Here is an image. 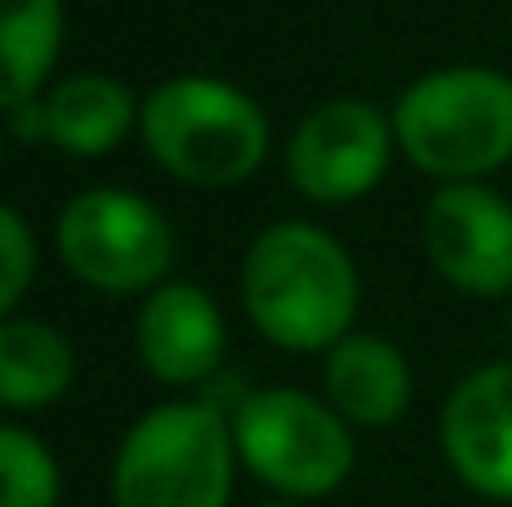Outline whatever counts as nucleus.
Segmentation results:
<instances>
[{"mask_svg": "<svg viewBox=\"0 0 512 507\" xmlns=\"http://www.w3.org/2000/svg\"><path fill=\"white\" fill-rule=\"evenodd\" d=\"M249 324L289 353H329L353 334L358 269L339 239L309 219L269 224L239 269Z\"/></svg>", "mask_w": 512, "mask_h": 507, "instance_id": "nucleus-1", "label": "nucleus"}, {"mask_svg": "<svg viewBox=\"0 0 512 507\" xmlns=\"http://www.w3.org/2000/svg\"><path fill=\"white\" fill-rule=\"evenodd\" d=\"M398 150L443 184H483L512 165V75L448 65L413 80L393 105Z\"/></svg>", "mask_w": 512, "mask_h": 507, "instance_id": "nucleus-2", "label": "nucleus"}, {"mask_svg": "<svg viewBox=\"0 0 512 507\" xmlns=\"http://www.w3.org/2000/svg\"><path fill=\"white\" fill-rule=\"evenodd\" d=\"M140 135L155 165L199 189L244 184L269 155L259 100L214 75H179L140 100Z\"/></svg>", "mask_w": 512, "mask_h": 507, "instance_id": "nucleus-3", "label": "nucleus"}, {"mask_svg": "<svg viewBox=\"0 0 512 507\" xmlns=\"http://www.w3.org/2000/svg\"><path fill=\"white\" fill-rule=\"evenodd\" d=\"M234 423L219 403H160L120 443L110 468L115 507H229Z\"/></svg>", "mask_w": 512, "mask_h": 507, "instance_id": "nucleus-4", "label": "nucleus"}, {"mask_svg": "<svg viewBox=\"0 0 512 507\" xmlns=\"http://www.w3.org/2000/svg\"><path fill=\"white\" fill-rule=\"evenodd\" d=\"M239 463L284 503L339 493L353 473V433L339 413L299 388H254L229 413Z\"/></svg>", "mask_w": 512, "mask_h": 507, "instance_id": "nucleus-5", "label": "nucleus"}, {"mask_svg": "<svg viewBox=\"0 0 512 507\" xmlns=\"http://www.w3.org/2000/svg\"><path fill=\"white\" fill-rule=\"evenodd\" d=\"M60 264L100 294H155L174 264L170 219L130 189H85L55 224Z\"/></svg>", "mask_w": 512, "mask_h": 507, "instance_id": "nucleus-6", "label": "nucleus"}, {"mask_svg": "<svg viewBox=\"0 0 512 507\" xmlns=\"http://www.w3.org/2000/svg\"><path fill=\"white\" fill-rule=\"evenodd\" d=\"M393 145V115L368 100H329L299 120L289 140V179L314 204H353L378 189Z\"/></svg>", "mask_w": 512, "mask_h": 507, "instance_id": "nucleus-7", "label": "nucleus"}, {"mask_svg": "<svg viewBox=\"0 0 512 507\" xmlns=\"http://www.w3.org/2000/svg\"><path fill=\"white\" fill-rule=\"evenodd\" d=\"M423 249L433 269L473 294H512V204L488 184H443L423 214Z\"/></svg>", "mask_w": 512, "mask_h": 507, "instance_id": "nucleus-8", "label": "nucleus"}, {"mask_svg": "<svg viewBox=\"0 0 512 507\" xmlns=\"http://www.w3.org/2000/svg\"><path fill=\"white\" fill-rule=\"evenodd\" d=\"M438 443L463 488L512 503V358L473 368L443 403Z\"/></svg>", "mask_w": 512, "mask_h": 507, "instance_id": "nucleus-9", "label": "nucleus"}, {"mask_svg": "<svg viewBox=\"0 0 512 507\" xmlns=\"http://www.w3.org/2000/svg\"><path fill=\"white\" fill-rule=\"evenodd\" d=\"M135 348H140V363L160 383L194 388V383H209L219 373L229 329H224L219 304L199 284L165 279L135 319Z\"/></svg>", "mask_w": 512, "mask_h": 507, "instance_id": "nucleus-10", "label": "nucleus"}, {"mask_svg": "<svg viewBox=\"0 0 512 507\" xmlns=\"http://www.w3.org/2000/svg\"><path fill=\"white\" fill-rule=\"evenodd\" d=\"M324 393L348 428H393L413 403V368L383 334H348L324 353Z\"/></svg>", "mask_w": 512, "mask_h": 507, "instance_id": "nucleus-11", "label": "nucleus"}, {"mask_svg": "<svg viewBox=\"0 0 512 507\" xmlns=\"http://www.w3.org/2000/svg\"><path fill=\"white\" fill-rule=\"evenodd\" d=\"M130 125H140V100L115 75H70L45 95V130L50 145L75 160L110 155Z\"/></svg>", "mask_w": 512, "mask_h": 507, "instance_id": "nucleus-12", "label": "nucleus"}, {"mask_svg": "<svg viewBox=\"0 0 512 507\" xmlns=\"http://www.w3.org/2000/svg\"><path fill=\"white\" fill-rule=\"evenodd\" d=\"M75 348L40 319H0V408L35 413L70 393Z\"/></svg>", "mask_w": 512, "mask_h": 507, "instance_id": "nucleus-13", "label": "nucleus"}, {"mask_svg": "<svg viewBox=\"0 0 512 507\" xmlns=\"http://www.w3.org/2000/svg\"><path fill=\"white\" fill-rule=\"evenodd\" d=\"M65 35L60 0H0V115L40 100Z\"/></svg>", "mask_w": 512, "mask_h": 507, "instance_id": "nucleus-14", "label": "nucleus"}, {"mask_svg": "<svg viewBox=\"0 0 512 507\" xmlns=\"http://www.w3.org/2000/svg\"><path fill=\"white\" fill-rule=\"evenodd\" d=\"M0 507H60V463L40 433L0 423Z\"/></svg>", "mask_w": 512, "mask_h": 507, "instance_id": "nucleus-15", "label": "nucleus"}, {"mask_svg": "<svg viewBox=\"0 0 512 507\" xmlns=\"http://www.w3.org/2000/svg\"><path fill=\"white\" fill-rule=\"evenodd\" d=\"M30 279H35V234L20 209L0 204V319L15 314Z\"/></svg>", "mask_w": 512, "mask_h": 507, "instance_id": "nucleus-16", "label": "nucleus"}, {"mask_svg": "<svg viewBox=\"0 0 512 507\" xmlns=\"http://www.w3.org/2000/svg\"><path fill=\"white\" fill-rule=\"evenodd\" d=\"M10 135L15 140H50V130H45V95L10 110Z\"/></svg>", "mask_w": 512, "mask_h": 507, "instance_id": "nucleus-17", "label": "nucleus"}, {"mask_svg": "<svg viewBox=\"0 0 512 507\" xmlns=\"http://www.w3.org/2000/svg\"><path fill=\"white\" fill-rule=\"evenodd\" d=\"M264 507H304V503H264Z\"/></svg>", "mask_w": 512, "mask_h": 507, "instance_id": "nucleus-18", "label": "nucleus"}, {"mask_svg": "<svg viewBox=\"0 0 512 507\" xmlns=\"http://www.w3.org/2000/svg\"><path fill=\"white\" fill-rule=\"evenodd\" d=\"M508 343H512V314H508Z\"/></svg>", "mask_w": 512, "mask_h": 507, "instance_id": "nucleus-19", "label": "nucleus"}, {"mask_svg": "<svg viewBox=\"0 0 512 507\" xmlns=\"http://www.w3.org/2000/svg\"><path fill=\"white\" fill-rule=\"evenodd\" d=\"M0 150H5V135H0Z\"/></svg>", "mask_w": 512, "mask_h": 507, "instance_id": "nucleus-20", "label": "nucleus"}]
</instances>
